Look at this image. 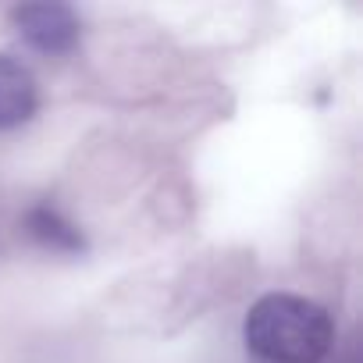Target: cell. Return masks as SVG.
Returning a JSON list of instances; mask_svg holds the SVG:
<instances>
[{
	"label": "cell",
	"instance_id": "1",
	"mask_svg": "<svg viewBox=\"0 0 363 363\" xmlns=\"http://www.w3.org/2000/svg\"><path fill=\"white\" fill-rule=\"evenodd\" d=\"M242 338L267 363H320L335 342V320L306 296L267 292L250 306Z\"/></svg>",
	"mask_w": 363,
	"mask_h": 363
},
{
	"label": "cell",
	"instance_id": "3",
	"mask_svg": "<svg viewBox=\"0 0 363 363\" xmlns=\"http://www.w3.org/2000/svg\"><path fill=\"white\" fill-rule=\"evenodd\" d=\"M40 107V86L26 61L0 54V132L33 121Z\"/></svg>",
	"mask_w": 363,
	"mask_h": 363
},
{
	"label": "cell",
	"instance_id": "4",
	"mask_svg": "<svg viewBox=\"0 0 363 363\" xmlns=\"http://www.w3.org/2000/svg\"><path fill=\"white\" fill-rule=\"evenodd\" d=\"M26 235H29L36 246L50 250V253H65V257L86 253L82 232H79L57 207H47V203H40V207H33V211L26 214Z\"/></svg>",
	"mask_w": 363,
	"mask_h": 363
},
{
	"label": "cell",
	"instance_id": "2",
	"mask_svg": "<svg viewBox=\"0 0 363 363\" xmlns=\"http://www.w3.org/2000/svg\"><path fill=\"white\" fill-rule=\"evenodd\" d=\"M11 26L33 50H40L47 57L72 54L79 47V40H82V22H79L75 8L57 4V0L11 8Z\"/></svg>",
	"mask_w": 363,
	"mask_h": 363
}]
</instances>
